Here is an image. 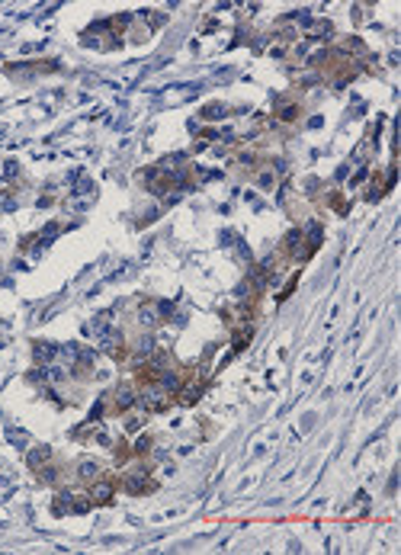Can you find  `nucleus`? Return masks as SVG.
I'll use <instances>...</instances> for the list:
<instances>
[{"instance_id": "obj_6", "label": "nucleus", "mask_w": 401, "mask_h": 555, "mask_svg": "<svg viewBox=\"0 0 401 555\" xmlns=\"http://www.w3.org/2000/svg\"><path fill=\"white\" fill-rule=\"evenodd\" d=\"M157 318H161V315H157V308H154V305H145V308H138V321L145 324V327H154V324H157Z\"/></svg>"}, {"instance_id": "obj_16", "label": "nucleus", "mask_w": 401, "mask_h": 555, "mask_svg": "<svg viewBox=\"0 0 401 555\" xmlns=\"http://www.w3.org/2000/svg\"><path fill=\"white\" fill-rule=\"evenodd\" d=\"M87 507H90V501H77L74 504V514H87Z\"/></svg>"}, {"instance_id": "obj_2", "label": "nucleus", "mask_w": 401, "mask_h": 555, "mask_svg": "<svg viewBox=\"0 0 401 555\" xmlns=\"http://www.w3.org/2000/svg\"><path fill=\"white\" fill-rule=\"evenodd\" d=\"M90 501L93 504H109L113 501V481H96L90 488Z\"/></svg>"}, {"instance_id": "obj_4", "label": "nucleus", "mask_w": 401, "mask_h": 555, "mask_svg": "<svg viewBox=\"0 0 401 555\" xmlns=\"http://www.w3.org/2000/svg\"><path fill=\"white\" fill-rule=\"evenodd\" d=\"M109 321H113V311H100V315L87 324V334H96V337H100L103 331H109Z\"/></svg>"}, {"instance_id": "obj_12", "label": "nucleus", "mask_w": 401, "mask_h": 555, "mask_svg": "<svg viewBox=\"0 0 401 555\" xmlns=\"http://www.w3.org/2000/svg\"><path fill=\"white\" fill-rule=\"evenodd\" d=\"M68 507H71V498H68V494H61V498L55 501V514H64Z\"/></svg>"}, {"instance_id": "obj_9", "label": "nucleus", "mask_w": 401, "mask_h": 555, "mask_svg": "<svg viewBox=\"0 0 401 555\" xmlns=\"http://www.w3.org/2000/svg\"><path fill=\"white\" fill-rule=\"evenodd\" d=\"M45 459H48V446H39V449H32V453H29V465H32V469H39Z\"/></svg>"}, {"instance_id": "obj_14", "label": "nucleus", "mask_w": 401, "mask_h": 555, "mask_svg": "<svg viewBox=\"0 0 401 555\" xmlns=\"http://www.w3.org/2000/svg\"><path fill=\"white\" fill-rule=\"evenodd\" d=\"M80 475H84V478L96 475V462H80Z\"/></svg>"}, {"instance_id": "obj_8", "label": "nucleus", "mask_w": 401, "mask_h": 555, "mask_svg": "<svg viewBox=\"0 0 401 555\" xmlns=\"http://www.w3.org/2000/svg\"><path fill=\"white\" fill-rule=\"evenodd\" d=\"M157 382H161V388H164V392H177V388H180L177 372H161V376H157Z\"/></svg>"}, {"instance_id": "obj_5", "label": "nucleus", "mask_w": 401, "mask_h": 555, "mask_svg": "<svg viewBox=\"0 0 401 555\" xmlns=\"http://www.w3.org/2000/svg\"><path fill=\"white\" fill-rule=\"evenodd\" d=\"M32 353H36V363H52L55 353H58V347H55V344H36Z\"/></svg>"}, {"instance_id": "obj_13", "label": "nucleus", "mask_w": 401, "mask_h": 555, "mask_svg": "<svg viewBox=\"0 0 401 555\" xmlns=\"http://www.w3.org/2000/svg\"><path fill=\"white\" fill-rule=\"evenodd\" d=\"M299 241H302V231H289V234H286V247H289V250H292Z\"/></svg>"}, {"instance_id": "obj_15", "label": "nucleus", "mask_w": 401, "mask_h": 555, "mask_svg": "<svg viewBox=\"0 0 401 555\" xmlns=\"http://www.w3.org/2000/svg\"><path fill=\"white\" fill-rule=\"evenodd\" d=\"M170 311H173V302H167V299H164V302H157V315H170Z\"/></svg>"}, {"instance_id": "obj_3", "label": "nucleus", "mask_w": 401, "mask_h": 555, "mask_svg": "<svg viewBox=\"0 0 401 555\" xmlns=\"http://www.w3.org/2000/svg\"><path fill=\"white\" fill-rule=\"evenodd\" d=\"M119 344H122V334H119V331H113V327L100 334V350H106V353H116V350H119Z\"/></svg>"}, {"instance_id": "obj_1", "label": "nucleus", "mask_w": 401, "mask_h": 555, "mask_svg": "<svg viewBox=\"0 0 401 555\" xmlns=\"http://www.w3.org/2000/svg\"><path fill=\"white\" fill-rule=\"evenodd\" d=\"M141 404L151 411H164V388L161 385H148L145 392H141Z\"/></svg>"}, {"instance_id": "obj_7", "label": "nucleus", "mask_w": 401, "mask_h": 555, "mask_svg": "<svg viewBox=\"0 0 401 555\" xmlns=\"http://www.w3.org/2000/svg\"><path fill=\"white\" fill-rule=\"evenodd\" d=\"M116 404H119V408H132V404H135V392H132V385H119Z\"/></svg>"}, {"instance_id": "obj_11", "label": "nucleus", "mask_w": 401, "mask_h": 555, "mask_svg": "<svg viewBox=\"0 0 401 555\" xmlns=\"http://www.w3.org/2000/svg\"><path fill=\"white\" fill-rule=\"evenodd\" d=\"M145 485H148V478H145V475H132V478H129V491H132V494H138Z\"/></svg>"}, {"instance_id": "obj_10", "label": "nucleus", "mask_w": 401, "mask_h": 555, "mask_svg": "<svg viewBox=\"0 0 401 555\" xmlns=\"http://www.w3.org/2000/svg\"><path fill=\"white\" fill-rule=\"evenodd\" d=\"M321 225H318V222H311L308 225V247H318V244H321Z\"/></svg>"}]
</instances>
